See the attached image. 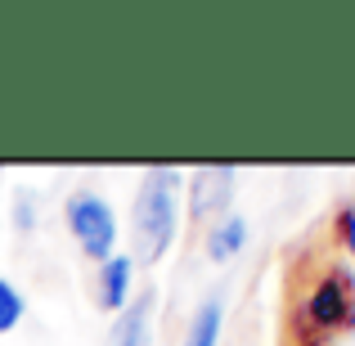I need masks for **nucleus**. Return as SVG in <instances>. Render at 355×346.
Returning <instances> with one entry per match:
<instances>
[{
  "label": "nucleus",
  "instance_id": "nucleus-1",
  "mask_svg": "<svg viewBox=\"0 0 355 346\" xmlns=\"http://www.w3.org/2000/svg\"><path fill=\"white\" fill-rule=\"evenodd\" d=\"M180 184L175 166H144L135 202H130V261L157 266L180 234Z\"/></svg>",
  "mask_w": 355,
  "mask_h": 346
},
{
  "label": "nucleus",
  "instance_id": "nucleus-2",
  "mask_svg": "<svg viewBox=\"0 0 355 346\" xmlns=\"http://www.w3.org/2000/svg\"><path fill=\"white\" fill-rule=\"evenodd\" d=\"M63 220H68V234L81 248V257H90L95 266L117 252V211L104 193L72 189L68 202H63Z\"/></svg>",
  "mask_w": 355,
  "mask_h": 346
},
{
  "label": "nucleus",
  "instance_id": "nucleus-3",
  "mask_svg": "<svg viewBox=\"0 0 355 346\" xmlns=\"http://www.w3.org/2000/svg\"><path fill=\"white\" fill-rule=\"evenodd\" d=\"M239 193V171L225 162L216 166H198V171L189 175V216L193 220H220L225 216V207L234 202Z\"/></svg>",
  "mask_w": 355,
  "mask_h": 346
},
{
  "label": "nucleus",
  "instance_id": "nucleus-4",
  "mask_svg": "<svg viewBox=\"0 0 355 346\" xmlns=\"http://www.w3.org/2000/svg\"><path fill=\"white\" fill-rule=\"evenodd\" d=\"M153 315H157V293L139 288L113 315V329H108L104 346H153Z\"/></svg>",
  "mask_w": 355,
  "mask_h": 346
},
{
  "label": "nucleus",
  "instance_id": "nucleus-5",
  "mask_svg": "<svg viewBox=\"0 0 355 346\" xmlns=\"http://www.w3.org/2000/svg\"><path fill=\"white\" fill-rule=\"evenodd\" d=\"M135 297V261L126 252H113L108 261H99V279H95V302L104 311H121Z\"/></svg>",
  "mask_w": 355,
  "mask_h": 346
},
{
  "label": "nucleus",
  "instance_id": "nucleus-6",
  "mask_svg": "<svg viewBox=\"0 0 355 346\" xmlns=\"http://www.w3.org/2000/svg\"><path fill=\"white\" fill-rule=\"evenodd\" d=\"M252 230H248V216H239V211H225L220 220H211L207 225V257L216 261V266H225V261H234L243 248H248Z\"/></svg>",
  "mask_w": 355,
  "mask_h": 346
},
{
  "label": "nucleus",
  "instance_id": "nucleus-7",
  "mask_svg": "<svg viewBox=\"0 0 355 346\" xmlns=\"http://www.w3.org/2000/svg\"><path fill=\"white\" fill-rule=\"evenodd\" d=\"M311 320L320 324V329H338L342 320L351 315V293H347V279L342 275H333V279H324L320 288L311 293Z\"/></svg>",
  "mask_w": 355,
  "mask_h": 346
},
{
  "label": "nucleus",
  "instance_id": "nucleus-8",
  "mask_svg": "<svg viewBox=\"0 0 355 346\" xmlns=\"http://www.w3.org/2000/svg\"><path fill=\"white\" fill-rule=\"evenodd\" d=\"M220 324H225V293H207L193 311L189 329H184V342L180 346H216L220 342Z\"/></svg>",
  "mask_w": 355,
  "mask_h": 346
},
{
  "label": "nucleus",
  "instance_id": "nucleus-9",
  "mask_svg": "<svg viewBox=\"0 0 355 346\" xmlns=\"http://www.w3.org/2000/svg\"><path fill=\"white\" fill-rule=\"evenodd\" d=\"M23 311H27V302H23V293H18V284L14 279H0V338L23 324Z\"/></svg>",
  "mask_w": 355,
  "mask_h": 346
},
{
  "label": "nucleus",
  "instance_id": "nucleus-10",
  "mask_svg": "<svg viewBox=\"0 0 355 346\" xmlns=\"http://www.w3.org/2000/svg\"><path fill=\"white\" fill-rule=\"evenodd\" d=\"M14 225L23 230V234H27V230H36V198H32L27 189L18 193V202H14Z\"/></svg>",
  "mask_w": 355,
  "mask_h": 346
},
{
  "label": "nucleus",
  "instance_id": "nucleus-11",
  "mask_svg": "<svg viewBox=\"0 0 355 346\" xmlns=\"http://www.w3.org/2000/svg\"><path fill=\"white\" fill-rule=\"evenodd\" d=\"M342 243H347V252L355 257V207L347 211V216H342Z\"/></svg>",
  "mask_w": 355,
  "mask_h": 346
},
{
  "label": "nucleus",
  "instance_id": "nucleus-12",
  "mask_svg": "<svg viewBox=\"0 0 355 346\" xmlns=\"http://www.w3.org/2000/svg\"><path fill=\"white\" fill-rule=\"evenodd\" d=\"M338 346H355V315H351V329L342 333V342H338Z\"/></svg>",
  "mask_w": 355,
  "mask_h": 346
},
{
  "label": "nucleus",
  "instance_id": "nucleus-13",
  "mask_svg": "<svg viewBox=\"0 0 355 346\" xmlns=\"http://www.w3.org/2000/svg\"><path fill=\"white\" fill-rule=\"evenodd\" d=\"M0 193H5V189H0Z\"/></svg>",
  "mask_w": 355,
  "mask_h": 346
}]
</instances>
